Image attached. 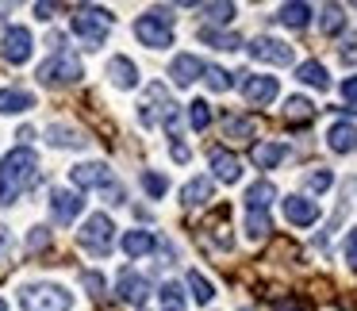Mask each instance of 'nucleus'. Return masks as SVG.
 <instances>
[{
  "mask_svg": "<svg viewBox=\"0 0 357 311\" xmlns=\"http://www.w3.org/2000/svg\"><path fill=\"white\" fill-rule=\"evenodd\" d=\"M204 70H208V66H204L196 54H177V58H173V66H169V77L177 81L181 89H188L196 77H204Z\"/></svg>",
  "mask_w": 357,
  "mask_h": 311,
  "instance_id": "obj_16",
  "label": "nucleus"
},
{
  "mask_svg": "<svg viewBox=\"0 0 357 311\" xmlns=\"http://www.w3.org/2000/svg\"><path fill=\"white\" fill-rule=\"evenodd\" d=\"M169 154H173V162H188V158H192V154H188V146H185V142H173V150H169Z\"/></svg>",
  "mask_w": 357,
  "mask_h": 311,
  "instance_id": "obj_45",
  "label": "nucleus"
},
{
  "mask_svg": "<svg viewBox=\"0 0 357 311\" xmlns=\"http://www.w3.org/2000/svg\"><path fill=\"white\" fill-rule=\"evenodd\" d=\"M200 43H208V47H215V50H238V47H242L238 35L215 31V27H200Z\"/></svg>",
  "mask_w": 357,
  "mask_h": 311,
  "instance_id": "obj_26",
  "label": "nucleus"
},
{
  "mask_svg": "<svg viewBox=\"0 0 357 311\" xmlns=\"http://www.w3.org/2000/svg\"><path fill=\"white\" fill-rule=\"evenodd\" d=\"M112 242H116V227H112V219L104 215V211L89 215V223L81 227V246H85L89 254L104 257V254H112Z\"/></svg>",
  "mask_w": 357,
  "mask_h": 311,
  "instance_id": "obj_6",
  "label": "nucleus"
},
{
  "mask_svg": "<svg viewBox=\"0 0 357 311\" xmlns=\"http://www.w3.org/2000/svg\"><path fill=\"white\" fill-rule=\"evenodd\" d=\"M158 300H162V311H185V292H181V285H177V280L162 285Z\"/></svg>",
  "mask_w": 357,
  "mask_h": 311,
  "instance_id": "obj_29",
  "label": "nucleus"
},
{
  "mask_svg": "<svg viewBox=\"0 0 357 311\" xmlns=\"http://www.w3.org/2000/svg\"><path fill=\"white\" fill-rule=\"evenodd\" d=\"M135 35H139V43H142V47H150V50L173 47V12L169 8H150L146 16H139Z\"/></svg>",
  "mask_w": 357,
  "mask_h": 311,
  "instance_id": "obj_2",
  "label": "nucleus"
},
{
  "mask_svg": "<svg viewBox=\"0 0 357 311\" xmlns=\"http://www.w3.org/2000/svg\"><path fill=\"white\" fill-rule=\"evenodd\" d=\"M8 250H12V234H8V227H0V265L8 261Z\"/></svg>",
  "mask_w": 357,
  "mask_h": 311,
  "instance_id": "obj_44",
  "label": "nucleus"
},
{
  "mask_svg": "<svg viewBox=\"0 0 357 311\" xmlns=\"http://www.w3.org/2000/svg\"><path fill=\"white\" fill-rule=\"evenodd\" d=\"M81 208H85V200L77 192H70V188H54L50 192V215L58 219V227H70L81 215Z\"/></svg>",
  "mask_w": 357,
  "mask_h": 311,
  "instance_id": "obj_11",
  "label": "nucleus"
},
{
  "mask_svg": "<svg viewBox=\"0 0 357 311\" xmlns=\"http://www.w3.org/2000/svg\"><path fill=\"white\" fill-rule=\"evenodd\" d=\"M331 185H334V173L331 169H315V173L303 177V188H307V192H326Z\"/></svg>",
  "mask_w": 357,
  "mask_h": 311,
  "instance_id": "obj_34",
  "label": "nucleus"
},
{
  "mask_svg": "<svg viewBox=\"0 0 357 311\" xmlns=\"http://www.w3.org/2000/svg\"><path fill=\"white\" fill-rule=\"evenodd\" d=\"M81 77H85V73H81V58L73 54L70 47L54 50V54L39 66V81H43V85H77Z\"/></svg>",
  "mask_w": 357,
  "mask_h": 311,
  "instance_id": "obj_5",
  "label": "nucleus"
},
{
  "mask_svg": "<svg viewBox=\"0 0 357 311\" xmlns=\"http://www.w3.org/2000/svg\"><path fill=\"white\" fill-rule=\"evenodd\" d=\"M211 192H215V188H211V177H192L181 188V204H185V208H200V204L211 200Z\"/></svg>",
  "mask_w": 357,
  "mask_h": 311,
  "instance_id": "obj_21",
  "label": "nucleus"
},
{
  "mask_svg": "<svg viewBox=\"0 0 357 311\" xmlns=\"http://www.w3.org/2000/svg\"><path fill=\"white\" fill-rule=\"evenodd\" d=\"M223 131H227V139L246 142V139H254V119H246V116H231V119L223 123Z\"/></svg>",
  "mask_w": 357,
  "mask_h": 311,
  "instance_id": "obj_27",
  "label": "nucleus"
},
{
  "mask_svg": "<svg viewBox=\"0 0 357 311\" xmlns=\"http://www.w3.org/2000/svg\"><path fill=\"white\" fill-rule=\"evenodd\" d=\"M277 93H280L277 77H261V73H254V77L242 81V96H246L254 108H261V104H273V100H277Z\"/></svg>",
  "mask_w": 357,
  "mask_h": 311,
  "instance_id": "obj_12",
  "label": "nucleus"
},
{
  "mask_svg": "<svg viewBox=\"0 0 357 311\" xmlns=\"http://www.w3.org/2000/svg\"><path fill=\"white\" fill-rule=\"evenodd\" d=\"M35 108V93L27 89H0V116H16V112Z\"/></svg>",
  "mask_w": 357,
  "mask_h": 311,
  "instance_id": "obj_18",
  "label": "nucleus"
},
{
  "mask_svg": "<svg viewBox=\"0 0 357 311\" xmlns=\"http://www.w3.org/2000/svg\"><path fill=\"white\" fill-rule=\"evenodd\" d=\"M250 58H257V62H273V66H292V47L280 39H269V35H261V39L250 43Z\"/></svg>",
  "mask_w": 357,
  "mask_h": 311,
  "instance_id": "obj_9",
  "label": "nucleus"
},
{
  "mask_svg": "<svg viewBox=\"0 0 357 311\" xmlns=\"http://www.w3.org/2000/svg\"><path fill=\"white\" fill-rule=\"evenodd\" d=\"M208 162H211V169H215V177L223 181V185H234V181L242 177V162L231 154V150H223V146H215L208 154Z\"/></svg>",
  "mask_w": 357,
  "mask_h": 311,
  "instance_id": "obj_15",
  "label": "nucleus"
},
{
  "mask_svg": "<svg viewBox=\"0 0 357 311\" xmlns=\"http://www.w3.org/2000/svg\"><path fill=\"white\" fill-rule=\"evenodd\" d=\"M0 311H8V303H4V300H0Z\"/></svg>",
  "mask_w": 357,
  "mask_h": 311,
  "instance_id": "obj_48",
  "label": "nucleus"
},
{
  "mask_svg": "<svg viewBox=\"0 0 357 311\" xmlns=\"http://www.w3.org/2000/svg\"><path fill=\"white\" fill-rule=\"evenodd\" d=\"M50 246V231L47 227H35L31 234H27V254H39V250Z\"/></svg>",
  "mask_w": 357,
  "mask_h": 311,
  "instance_id": "obj_39",
  "label": "nucleus"
},
{
  "mask_svg": "<svg viewBox=\"0 0 357 311\" xmlns=\"http://www.w3.org/2000/svg\"><path fill=\"white\" fill-rule=\"evenodd\" d=\"M277 20L284 27H307L311 24V4H280V12H277Z\"/></svg>",
  "mask_w": 357,
  "mask_h": 311,
  "instance_id": "obj_25",
  "label": "nucleus"
},
{
  "mask_svg": "<svg viewBox=\"0 0 357 311\" xmlns=\"http://www.w3.org/2000/svg\"><path fill=\"white\" fill-rule=\"evenodd\" d=\"M269 231H273V223H269V215H265V211H250V215H246V234H250V242H261Z\"/></svg>",
  "mask_w": 357,
  "mask_h": 311,
  "instance_id": "obj_31",
  "label": "nucleus"
},
{
  "mask_svg": "<svg viewBox=\"0 0 357 311\" xmlns=\"http://www.w3.org/2000/svg\"><path fill=\"white\" fill-rule=\"evenodd\" d=\"M296 77L303 81V85H311V89H326L331 81H326V70L319 62H303L300 70H296Z\"/></svg>",
  "mask_w": 357,
  "mask_h": 311,
  "instance_id": "obj_28",
  "label": "nucleus"
},
{
  "mask_svg": "<svg viewBox=\"0 0 357 311\" xmlns=\"http://www.w3.org/2000/svg\"><path fill=\"white\" fill-rule=\"evenodd\" d=\"M284 219L296 227H311L319 219V204L307 196H284Z\"/></svg>",
  "mask_w": 357,
  "mask_h": 311,
  "instance_id": "obj_14",
  "label": "nucleus"
},
{
  "mask_svg": "<svg viewBox=\"0 0 357 311\" xmlns=\"http://www.w3.org/2000/svg\"><path fill=\"white\" fill-rule=\"evenodd\" d=\"M70 177H73V185H77V188H108V185H116V173H112L104 162H85V165H73V169H70Z\"/></svg>",
  "mask_w": 357,
  "mask_h": 311,
  "instance_id": "obj_10",
  "label": "nucleus"
},
{
  "mask_svg": "<svg viewBox=\"0 0 357 311\" xmlns=\"http://www.w3.org/2000/svg\"><path fill=\"white\" fill-rule=\"evenodd\" d=\"M319 27H323V35H338L342 27H346V12H342L338 4H326V8H323V20H319Z\"/></svg>",
  "mask_w": 357,
  "mask_h": 311,
  "instance_id": "obj_30",
  "label": "nucleus"
},
{
  "mask_svg": "<svg viewBox=\"0 0 357 311\" xmlns=\"http://www.w3.org/2000/svg\"><path fill=\"white\" fill-rule=\"evenodd\" d=\"M338 58H342V62H346V66H357V35H349V39L342 43Z\"/></svg>",
  "mask_w": 357,
  "mask_h": 311,
  "instance_id": "obj_40",
  "label": "nucleus"
},
{
  "mask_svg": "<svg viewBox=\"0 0 357 311\" xmlns=\"http://www.w3.org/2000/svg\"><path fill=\"white\" fill-rule=\"evenodd\" d=\"M31 50H35V39H31L27 27H8L4 39H0V58L12 62V66H24L27 58H31Z\"/></svg>",
  "mask_w": 357,
  "mask_h": 311,
  "instance_id": "obj_7",
  "label": "nucleus"
},
{
  "mask_svg": "<svg viewBox=\"0 0 357 311\" xmlns=\"http://www.w3.org/2000/svg\"><path fill=\"white\" fill-rule=\"evenodd\" d=\"M346 261H349V269L357 273V227L346 234Z\"/></svg>",
  "mask_w": 357,
  "mask_h": 311,
  "instance_id": "obj_41",
  "label": "nucleus"
},
{
  "mask_svg": "<svg viewBox=\"0 0 357 311\" xmlns=\"http://www.w3.org/2000/svg\"><path fill=\"white\" fill-rule=\"evenodd\" d=\"M146 292H150V280L142 277V273H135V269H123V273H119V300H123V303L139 308V303L146 300Z\"/></svg>",
  "mask_w": 357,
  "mask_h": 311,
  "instance_id": "obj_13",
  "label": "nucleus"
},
{
  "mask_svg": "<svg viewBox=\"0 0 357 311\" xmlns=\"http://www.w3.org/2000/svg\"><path fill=\"white\" fill-rule=\"evenodd\" d=\"M47 142H50V146H62V150H77V146H85V135H81V131H73V127H47Z\"/></svg>",
  "mask_w": 357,
  "mask_h": 311,
  "instance_id": "obj_23",
  "label": "nucleus"
},
{
  "mask_svg": "<svg viewBox=\"0 0 357 311\" xmlns=\"http://www.w3.org/2000/svg\"><path fill=\"white\" fill-rule=\"evenodd\" d=\"M273 311H303L296 300H280V303H273Z\"/></svg>",
  "mask_w": 357,
  "mask_h": 311,
  "instance_id": "obj_47",
  "label": "nucleus"
},
{
  "mask_svg": "<svg viewBox=\"0 0 357 311\" xmlns=\"http://www.w3.org/2000/svg\"><path fill=\"white\" fill-rule=\"evenodd\" d=\"M284 162V142H257L254 146V165L257 169H273Z\"/></svg>",
  "mask_w": 357,
  "mask_h": 311,
  "instance_id": "obj_24",
  "label": "nucleus"
},
{
  "mask_svg": "<svg viewBox=\"0 0 357 311\" xmlns=\"http://www.w3.org/2000/svg\"><path fill=\"white\" fill-rule=\"evenodd\" d=\"M35 12H39V20H54V4H35Z\"/></svg>",
  "mask_w": 357,
  "mask_h": 311,
  "instance_id": "obj_46",
  "label": "nucleus"
},
{
  "mask_svg": "<svg viewBox=\"0 0 357 311\" xmlns=\"http://www.w3.org/2000/svg\"><path fill=\"white\" fill-rule=\"evenodd\" d=\"M188 123H192L196 131H208V127H211V108L204 100H192V104H188Z\"/></svg>",
  "mask_w": 357,
  "mask_h": 311,
  "instance_id": "obj_32",
  "label": "nucleus"
},
{
  "mask_svg": "<svg viewBox=\"0 0 357 311\" xmlns=\"http://www.w3.org/2000/svg\"><path fill=\"white\" fill-rule=\"evenodd\" d=\"M326 146H331L334 154H354L357 150V123H334L331 131H326Z\"/></svg>",
  "mask_w": 357,
  "mask_h": 311,
  "instance_id": "obj_17",
  "label": "nucleus"
},
{
  "mask_svg": "<svg viewBox=\"0 0 357 311\" xmlns=\"http://www.w3.org/2000/svg\"><path fill=\"white\" fill-rule=\"evenodd\" d=\"M20 308L24 311H70L73 296L62 285H24L20 288Z\"/></svg>",
  "mask_w": 357,
  "mask_h": 311,
  "instance_id": "obj_3",
  "label": "nucleus"
},
{
  "mask_svg": "<svg viewBox=\"0 0 357 311\" xmlns=\"http://www.w3.org/2000/svg\"><path fill=\"white\" fill-rule=\"evenodd\" d=\"M85 288H89V296H104V280H100V273H85Z\"/></svg>",
  "mask_w": 357,
  "mask_h": 311,
  "instance_id": "obj_43",
  "label": "nucleus"
},
{
  "mask_svg": "<svg viewBox=\"0 0 357 311\" xmlns=\"http://www.w3.org/2000/svg\"><path fill=\"white\" fill-rule=\"evenodd\" d=\"M142 188H146V192L158 200V196H165V192H169V181H165L162 173H142Z\"/></svg>",
  "mask_w": 357,
  "mask_h": 311,
  "instance_id": "obj_38",
  "label": "nucleus"
},
{
  "mask_svg": "<svg viewBox=\"0 0 357 311\" xmlns=\"http://www.w3.org/2000/svg\"><path fill=\"white\" fill-rule=\"evenodd\" d=\"M188 288H192V296L200 303H211V296H215V288H211L208 280H204V273H196V269L188 273Z\"/></svg>",
  "mask_w": 357,
  "mask_h": 311,
  "instance_id": "obj_35",
  "label": "nucleus"
},
{
  "mask_svg": "<svg viewBox=\"0 0 357 311\" xmlns=\"http://www.w3.org/2000/svg\"><path fill=\"white\" fill-rule=\"evenodd\" d=\"M154 246H158V238L150 231H127L123 238H119V250H123L127 257H146Z\"/></svg>",
  "mask_w": 357,
  "mask_h": 311,
  "instance_id": "obj_19",
  "label": "nucleus"
},
{
  "mask_svg": "<svg viewBox=\"0 0 357 311\" xmlns=\"http://www.w3.org/2000/svg\"><path fill=\"white\" fill-rule=\"evenodd\" d=\"M112 24H116V16H112L108 8H81L77 16H73V31H77V39L85 43L89 50H100L104 47Z\"/></svg>",
  "mask_w": 357,
  "mask_h": 311,
  "instance_id": "obj_4",
  "label": "nucleus"
},
{
  "mask_svg": "<svg viewBox=\"0 0 357 311\" xmlns=\"http://www.w3.org/2000/svg\"><path fill=\"white\" fill-rule=\"evenodd\" d=\"M277 200V185L273 181H257V185L246 188V211H265Z\"/></svg>",
  "mask_w": 357,
  "mask_h": 311,
  "instance_id": "obj_22",
  "label": "nucleus"
},
{
  "mask_svg": "<svg viewBox=\"0 0 357 311\" xmlns=\"http://www.w3.org/2000/svg\"><path fill=\"white\" fill-rule=\"evenodd\" d=\"M342 100L354 104V112H357V77H346V81H342Z\"/></svg>",
  "mask_w": 357,
  "mask_h": 311,
  "instance_id": "obj_42",
  "label": "nucleus"
},
{
  "mask_svg": "<svg viewBox=\"0 0 357 311\" xmlns=\"http://www.w3.org/2000/svg\"><path fill=\"white\" fill-rule=\"evenodd\" d=\"M173 108H177V104L169 100V93H165L162 85H150V89H146V96H142V104H139V119H142V127H154L158 119H165Z\"/></svg>",
  "mask_w": 357,
  "mask_h": 311,
  "instance_id": "obj_8",
  "label": "nucleus"
},
{
  "mask_svg": "<svg viewBox=\"0 0 357 311\" xmlns=\"http://www.w3.org/2000/svg\"><path fill=\"white\" fill-rule=\"evenodd\" d=\"M204 16L211 24H231L234 20V4H204Z\"/></svg>",
  "mask_w": 357,
  "mask_h": 311,
  "instance_id": "obj_37",
  "label": "nucleus"
},
{
  "mask_svg": "<svg viewBox=\"0 0 357 311\" xmlns=\"http://www.w3.org/2000/svg\"><path fill=\"white\" fill-rule=\"evenodd\" d=\"M284 112H288V119H311V116H315V104L303 100V96H292Z\"/></svg>",
  "mask_w": 357,
  "mask_h": 311,
  "instance_id": "obj_36",
  "label": "nucleus"
},
{
  "mask_svg": "<svg viewBox=\"0 0 357 311\" xmlns=\"http://www.w3.org/2000/svg\"><path fill=\"white\" fill-rule=\"evenodd\" d=\"M108 77H112V85H116V89H135V85H139V70H135L131 58H112V62H108Z\"/></svg>",
  "mask_w": 357,
  "mask_h": 311,
  "instance_id": "obj_20",
  "label": "nucleus"
},
{
  "mask_svg": "<svg viewBox=\"0 0 357 311\" xmlns=\"http://www.w3.org/2000/svg\"><path fill=\"white\" fill-rule=\"evenodd\" d=\"M204 81H208V89H211V93H227V89L234 85V81H231V73H227V70H219V66L204 70Z\"/></svg>",
  "mask_w": 357,
  "mask_h": 311,
  "instance_id": "obj_33",
  "label": "nucleus"
},
{
  "mask_svg": "<svg viewBox=\"0 0 357 311\" xmlns=\"http://www.w3.org/2000/svg\"><path fill=\"white\" fill-rule=\"evenodd\" d=\"M39 177V158H35L31 146H16L0 158V204L12 208L27 188Z\"/></svg>",
  "mask_w": 357,
  "mask_h": 311,
  "instance_id": "obj_1",
  "label": "nucleus"
}]
</instances>
